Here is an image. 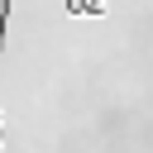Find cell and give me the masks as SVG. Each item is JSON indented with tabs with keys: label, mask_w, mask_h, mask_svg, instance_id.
<instances>
[{
	"label": "cell",
	"mask_w": 153,
	"mask_h": 153,
	"mask_svg": "<svg viewBox=\"0 0 153 153\" xmlns=\"http://www.w3.org/2000/svg\"><path fill=\"white\" fill-rule=\"evenodd\" d=\"M67 14H81V19H100L105 14V0H62Z\"/></svg>",
	"instance_id": "obj_1"
},
{
	"label": "cell",
	"mask_w": 153,
	"mask_h": 153,
	"mask_svg": "<svg viewBox=\"0 0 153 153\" xmlns=\"http://www.w3.org/2000/svg\"><path fill=\"white\" fill-rule=\"evenodd\" d=\"M5 29H10V0H0V53H5ZM0 139H5V129H0Z\"/></svg>",
	"instance_id": "obj_2"
}]
</instances>
